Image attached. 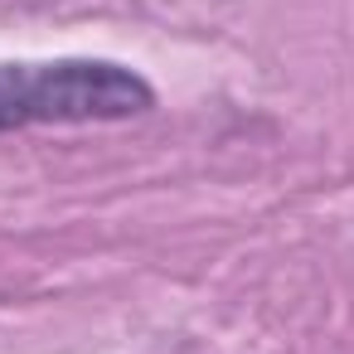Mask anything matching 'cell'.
<instances>
[{
    "mask_svg": "<svg viewBox=\"0 0 354 354\" xmlns=\"http://www.w3.org/2000/svg\"><path fill=\"white\" fill-rule=\"evenodd\" d=\"M151 102V83L122 64H0V131H20L35 122H122L146 112Z\"/></svg>",
    "mask_w": 354,
    "mask_h": 354,
    "instance_id": "1",
    "label": "cell"
}]
</instances>
